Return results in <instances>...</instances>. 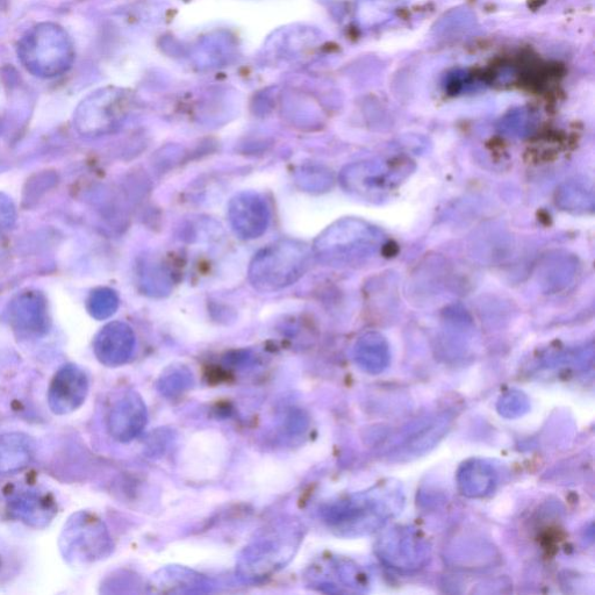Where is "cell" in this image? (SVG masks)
Here are the masks:
<instances>
[{
    "instance_id": "cell-1",
    "label": "cell",
    "mask_w": 595,
    "mask_h": 595,
    "mask_svg": "<svg viewBox=\"0 0 595 595\" xmlns=\"http://www.w3.org/2000/svg\"><path fill=\"white\" fill-rule=\"evenodd\" d=\"M23 66L34 76L54 78L73 66L75 48L69 34L59 25L43 23L28 31L18 46Z\"/></svg>"
},
{
    "instance_id": "cell-2",
    "label": "cell",
    "mask_w": 595,
    "mask_h": 595,
    "mask_svg": "<svg viewBox=\"0 0 595 595\" xmlns=\"http://www.w3.org/2000/svg\"><path fill=\"white\" fill-rule=\"evenodd\" d=\"M300 541L301 530L293 523L267 530L243 550L238 563L239 575L247 580L268 578L290 562Z\"/></svg>"
},
{
    "instance_id": "cell-3",
    "label": "cell",
    "mask_w": 595,
    "mask_h": 595,
    "mask_svg": "<svg viewBox=\"0 0 595 595\" xmlns=\"http://www.w3.org/2000/svg\"><path fill=\"white\" fill-rule=\"evenodd\" d=\"M59 548L73 565L102 561L113 551V542L105 523L90 512H77L64 525Z\"/></svg>"
},
{
    "instance_id": "cell-4",
    "label": "cell",
    "mask_w": 595,
    "mask_h": 595,
    "mask_svg": "<svg viewBox=\"0 0 595 595\" xmlns=\"http://www.w3.org/2000/svg\"><path fill=\"white\" fill-rule=\"evenodd\" d=\"M307 248L295 242H281L257 254L250 278L257 289L275 291L289 286L307 270Z\"/></svg>"
},
{
    "instance_id": "cell-5",
    "label": "cell",
    "mask_w": 595,
    "mask_h": 595,
    "mask_svg": "<svg viewBox=\"0 0 595 595\" xmlns=\"http://www.w3.org/2000/svg\"><path fill=\"white\" fill-rule=\"evenodd\" d=\"M89 379L75 364L64 365L55 375L48 391V405L57 415L78 410L88 397Z\"/></svg>"
},
{
    "instance_id": "cell-6",
    "label": "cell",
    "mask_w": 595,
    "mask_h": 595,
    "mask_svg": "<svg viewBox=\"0 0 595 595\" xmlns=\"http://www.w3.org/2000/svg\"><path fill=\"white\" fill-rule=\"evenodd\" d=\"M372 238L369 228L358 225L357 222L347 221L320 236L317 249L320 255L331 258L353 257L358 250L367 249V243Z\"/></svg>"
},
{
    "instance_id": "cell-7",
    "label": "cell",
    "mask_w": 595,
    "mask_h": 595,
    "mask_svg": "<svg viewBox=\"0 0 595 595\" xmlns=\"http://www.w3.org/2000/svg\"><path fill=\"white\" fill-rule=\"evenodd\" d=\"M147 408L134 392H129L112 408L109 430L114 440L129 442L138 437L147 425Z\"/></svg>"
},
{
    "instance_id": "cell-8",
    "label": "cell",
    "mask_w": 595,
    "mask_h": 595,
    "mask_svg": "<svg viewBox=\"0 0 595 595\" xmlns=\"http://www.w3.org/2000/svg\"><path fill=\"white\" fill-rule=\"evenodd\" d=\"M232 225L243 239H255L267 229L269 211L267 203L254 193H245L233 199L229 207Z\"/></svg>"
},
{
    "instance_id": "cell-9",
    "label": "cell",
    "mask_w": 595,
    "mask_h": 595,
    "mask_svg": "<svg viewBox=\"0 0 595 595\" xmlns=\"http://www.w3.org/2000/svg\"><path fill=\"white\" fill-rule=\"evenodd\" d=\"M134 346L132 329L121 322L104 327L93 343L98 360L109 367L125 364L131 358Z\"/></svg>"
},
{
    "instance_id": "cell-10",
    "label": "cell",
    "mask_w": 595,
    "mask_h": 595,
    "mask_svg": "<svg viewBox=\"0 0 595 595\" xmlns=\"http://www.w3.org/2000/svg\"><path fill=\"white\" fill-rule=\"evenodd\" d=\"M9 511L13 518L25 522L28 526L45 528L56 514V505L47 494L25 491L10 499Z\"/></svg>"
},
{
    "instance_id": "cell-11",
    "label": "cell",
    "mask_w": 595,
    "mask_h": 595,
    "mask_svg": "<svg viewBox=\"0 0 595 595\" xmlns=\"http://www.w3.org/2000/svg\"><path fill=\"white\" fill-rule=\"evenodd\" d=\"M35 455V443L23 433L0 435V476L24 470Z\"/></svg>"
},
{
    "instance_id": "cell-12",
    "label": "cell",
    "mask_w": 595,
    "mask_h": 595,
    "mask_svg": "<svg viewBox=\"0 0 595 595\" xmlns=\"http://www.w3.org/2000/svg\"><path fill=\"white\" fill-rule=\"evenodd\" d=\"M12 317L14 324L23 332L39 335L47 331V307L37 292L18 297L12 307Z\"/></svg>"
},
{
    "instance_id": "cell-13",
    "label": "cell",
    "mask_w": 595,
    "mask_h": 595,
    "mask_svg": "<svg viewBox=\"0 0 595 595\" xmlns=\"http://www.w3.org/2000/svg\"><path fill=\"white\" fill-rule=\"evenodd\" d=\"M154 586L160 587L162 592L185 593L203 592L207 586V580L203 576L196 575L184 568H168L161 571V575L155 578Z\"/></svg>"
},
{
    "instance_id": "cell-14",
    "label": "cell",
    "mask_w": 595,
    "mask_h": 595,
    "mask_svg": "<svg viewBox=\"0 0 595 595\" xmlns=\"http://www.w3.org/2000/svg\"><path fill=\"white\" fill-rule=\"evenodd\" d=\"M118 308L116 293L107 289H100L92 293L89 299V311L96 319H106Z\"/></svg>"
},
{
    "instance_id": "cell-15",
    "label": "cell",
    "mask_w": 595,
    "mask_h": 595,
    "mask_svg": "<svg viewBox=\"0 0 595 595\" xmlns=\"http://www.w3.org/2000/svg\"><path fill=\"white\" fill-rule=\"evenodd\" d=\"M192 383L190 371L183 368H172L164 374L160 381V391L166 396H176V394L189 389Z\"/></svg>"
},
{
    "instance_id": "cell-16",
    "label": "cell",
    "mask_w": 595,
    "mask_h": 595,
    "mask_svg": "<svg viewBox=\"0 0 595 595\" xmlns=\"http://www.w3.org/2000/svg\"><path fill=\"white\" fill-rule=\"evenodd\" d=\"M14 220H16V210L11 199L0 193V232L11 227Z\"/></svg>"
}]
</instances>
